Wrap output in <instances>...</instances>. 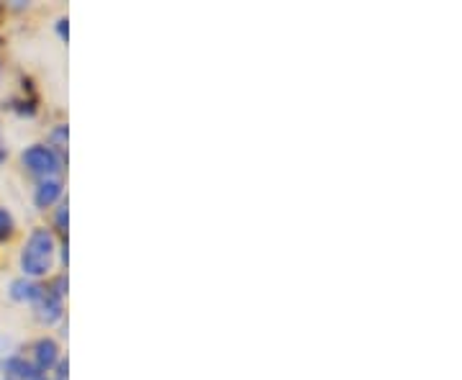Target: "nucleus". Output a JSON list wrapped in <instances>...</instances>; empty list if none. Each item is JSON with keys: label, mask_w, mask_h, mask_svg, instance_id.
<instances>
[{"label": "nucleus", "mask_w": 462, "mask_h": 380, "mask_svg": "<svg viewBox=\"0 0 462 380\" xmlns=\"http://www.w3.org/2000/svg\"><path fill=\"white\" fill-rule=\"evenodd\" d=\"M54 236L50 229H33L26 239V245L21 249V270L23 278H42L47 275L54 264Z\"/></svg>", "instance_id": "f257e3e1"}, {"label": "nucleus", "mask_w": 462, "mask_h": 380, "mask_svg": "<svg viewBox=\"0 0 462 380\" xmlns=\"http://www.w3.org/2000/svg\"><path fill=\"white\" fill-rule=\"evenodd\" d=\"M23 165L26 170L36 175L39 181L44 178H57L60 170H62V157L54 147H47V144H33L23 152Z\"/></svg>", "instance_id": "f03ea898"}, {"label": "nucleus", "mask_w": 462, "mask_h": 380, "mask_svg": "<svg viewBox=\"0 0 462 380\" xmlns=\"http://www.w3.org/2000/svg\"><path fill=\"white\" fill-rule=\"evenodd\" d=\"M65 296L60 293V291H54L51 285H47L44 291H42V296L33 301V316H36V321H42V324H57L62 314H65Z\"/></svg>", "instance_id": "7ed1b4c3"}, {"label": "nucleus", "mask_w": 462, "mask_h": 380, "mask_svg": "<svg viewBox=\"0 0 462 380\" xmlns=\"http://www.w3.org/2000/svg\"><path fill=\"white\" fill-rule=\"evenodd\" d=\"M60 363V348H57V342L50 339V337H44V339H39L36 345H33V367H36V373L39 375H44V373H50L54 370Z\"/></svg>", "instance_id": "20e7f679"}, {"label": "nucleus", "mask_w": 462, "mask_h": 380, "mask_svg": "<svg viewBox=\"0 0 462 380\" xmlns=\"http://www.w3.org/2000/svg\"><path fill=\"white\" fill-rule=\"evenodd\" d=\"M60 199H62V181L60 178H44V181H39L36 190H33L36 209H50Z\"/></svg>", "instance_id": "39448f33"}, {"label": "nucleus", "mask_w": 462, "mask_h": 380, "mask_svg": "<svg viewBox=\"0 0 462 380\" xmlns=\"http://www.w3.org/2000/svg\"><path fill=\"white\" fill-rule=\"evenodd\" d=\"M42 291H44V285H39L32 278H18V281L11 283V298L18 303H33L42 296Z\"/></svg>", "instance_id": "423d86ee"}, {"label": "nucleus", "mask_w": 462, "mask_h": 380, "mask_svg": "<svg viewBox=\"0 0 462 380\" xmlns=\"http://www.w3.org/2000/svg\"><path fill=\"white\" fill-rule=\"evenodd\" d=\"M3 370H5L8 380H33L39 375L36 367H33L32 363H26L23 357H18V355L8 357V360L3 363Z\"/></svg>", "instance_id": "0eeeda50"}, {"label": "nucleus", "mask_w": 462, "mask_h": 380, "mask_svg": "<svg viewBox=\"0 0 462 380\" xmlns=\"http://www.w3.org/2000/svg\"><path fill=\"white\" fill-rule=\"evenodd\" d=\"M14 227H16L14 224V216L8 214L5 209H0V242H5L14 234Z\"/></svg>", "instance_id": "6e6552de"}, {"label": "nucleus", "mask_w": 462, "mask_h": 380, "mask_svg": "<svg viewBox=\"0 0 462 380\" xmlns=\"http://www.w3.org/2000/svg\"><path fill=\"white\" fill-rule=\"evenodd\" d=\"M67 221H69V211H67V200L65 203H60V209H57V227L67 232Z\"/></svg>", "instance_id": "1a4fd4ad"}, {"label": "nucleus", "mask_w": 462, "mask_h": 380, "mask_svg": "<svg viewBox=\"0 0 462 380\" xmlns=\"http://www.w3.org/2000/svg\"><path fill=\"white\" fill-rule=\"evenodd\" d=\"M67 23H69L67 18H60V21H57V33H60L65 42H67V36H69V26H67Z\"/></svg>", "instance_id": "9d476101"}, {"label": "nucleus", "mask_w": 462, "mask_h": 380, "mask_svg": "<svg viewBox=\"0 0 462 380\" xmlns=\"http://www.w3.org/2000/svg\"><path fill=\"white\" fill-rule=\"evenodd\" d=\"M54 139H57L60 144H67V126H60V129L54 132Z\"/></svg>", "instance_id": "9b49d317"}, {"label": "nucleus", "mask_w": 462, "mask_h": 380, "mask_svg": "<svg viewBox=\"0 0 462 380\" xmlns=\"http://www.w3.org/2000/svg\"><path fill=\"white\" fill-rule=\"evenodd\" d=\"M5 157H8V149H5V144H3V136H0V165L5 162Z\"/></svg>", "instance_id": "f8f14e48"}, {"label": "nucleus", "mask_w": 462, "mask_h": 380, "mask_svg": "<svg viewBox=\"0 0 462 380\" xmlns=\"http://www.w3.org/2000/svg\"><path fill=\"white\" fill-rule=\"evenodd\" d=\"M33 380H50V378H47V375H36V378H33Z\"/></svg>", "instance_id": "ddd939ff"}]
</instances>
